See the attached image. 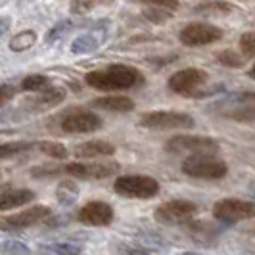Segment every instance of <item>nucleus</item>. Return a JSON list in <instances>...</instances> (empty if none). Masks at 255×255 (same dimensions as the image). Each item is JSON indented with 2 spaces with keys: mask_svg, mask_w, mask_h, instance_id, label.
I'll return each instance as SVG.
<instances>
[{
  "mask_svg": "<svg viewBox=\"0 0 255 255\" xmlns=\"http://www.w3.org/2000/svg\"><path fill=\"white\" fill-rule=\"evenodd\" d=\"M73 153H75V157H81V159L110 157V155L115 153V146L112 142H106V140H89V142L77 144Z\"/></svg>",
  "mask_w": 255,
  "mask_h": 255,
  "instance_id": "16",
  "label": "nucleus"
},
{
  "mask_svg": "<svg viewBox=\"0 0 255 255\" xmlns=\"http://www.w3.org/2000/svg\"><path fill=\"white\" fill-rule=\"evenodd\" d=\"M144 17L148 19V21H152V23H163L167 19H171V12H167L165 8H157V6H150V8H146L144 10Z\"/></svg>",
  "mask_w": 255,
  "mask_h": 255,
  "instance_id": "32",
  "label": "nucleus"
},
{
  "mask_svg": "<svg viewBox=\"0 0 255 255\" xmlns=\"http://www.w3.org/2000/svg\"><path fill=\"white\" fill-rule=\"evenodd\" d=\"M85 83L96 90L102 92H115V90H128L134 89L138 85H144V77L142 73L125 64H112L102 69H94L87 73Z\"/></svg>",
  "mask_w": 255,
  "mask_h": 255,
  "instance_id": "1",
  "label": "nucleus"
},
{
  "mask_svg": "<svg viewBox=\"0 0 255 255\" xmlns=\"http://www.w3.org/2000/svg\"><path fill=\"white\" fill-rule=\"evenodd\" d=\"M115 254L117 255H150L146 250L136 248V246H130V244H117V246H115Z\"/></svg>",
  "mask_w": 255,
  "mask_h": 255,
  "instance_id": "34",
  "label": "nucleus"
},
{
  "mask_svg": "<svg viewBox=\"0 0 255 255\" xmlns=\"http://www.w3.org/2000/svg\"><path fill=\"white\" fill-rule=\"evenodd\" d=\"M248 77H250V79H254V81H255V65L252 67V69H250V71H248Z\"/></svg>",
  "mask_w": 255,
  "mask_h": 255,
  "instance_id": "38",
  "label": "nucleus"
},
{
  "mask_svg": "<svg viewBox=\"0 0 255 255\" xmlns=\"http://www.w3.org/2000/svg\"><path fill=\"white\" fill-rule=\"evenodd\" d=\"M37 148L42 153H46L48 157H52V159H65V157L69 155V152H67V148H65L64 144H60V142H54V140L38 142Z\"/></svg>",
  "mask_w": 255,
  "mask_h": 255,
  "instance_id": "24",
  "label": "nucleus"
},
{
  "mask_svg": "<svg viewBox=\"0 0 255 255\" xmlns=\"http://www.w3.org/2000/svg\"><path fill=\"white\" fill-rule=\"evenodd\" d=\"M52 85L50 77L46 75H29L25 77L23 81H21V85H19V90H23V92H40V90L48 89Z\"/></svg>",
  "mask_w": 255,
  "mask_h": 255,
  "instance_id": "23",
  "label": "nucleus"
},
{
  "mask_svg": "<svg viewBox=\"0 0 255 255\" xmlns=\"http://www.w3.org/2000/svg\"><path fill=\"white\" fill-rule=\"evenodd\" d=\"M186 230L194 238V242L205 244L204 240H215V230L211 229L207 223H192V221H188L186 223Z\"/></svg>",
  "mask_w": 255,
  "mask_h": 255,
  "instance_id": "21",
  "label": "nucleus"
},
{
  "mask_svg": "<svg viewBox=\"0 0 255 255\" xmlns=\"http://www.w3.org/2000/svg\"><path fill=\"white\" fill-rule=\"evenodd\" d=\"M179 255H198V254H194V252H182V254Z\"/></svg>",
  "mask_w": 255,
  "mask_h": 255,
  "instance_id": "39",
  "label": "nucleus"
},
{
  "mask_svg": "<svg viewBox=\"0 0 255 255\" xmlns=\"http://www.w3.org/2000/svg\"><path fill=\"white\" fill-rule=\"evenodd\" d=\"M148 6H157V8H165V10H177L179 8V0H142Z\"/></svg>",
  "mask_w": 255,
  "mask_h": 255,
  "instance_id": "36",
  "label": "nucleus"
},
{
  "mask_svg": "<svg viewBox=\"0 0 255 255\" xmlns=\"http://www.w3.org/2000/svg\"><path fill=\"white\" fill-rule=\"evenodd\" d=\"M198 213V205L190 200H171L157 205L153 211V219L161 225H186Z\"/></svg>",
  "mask_w": 255,
  "mask_h": 255,
  "instance_id": "7",
  "label": "nucleus"
},
{
  "mask_svg": "<svg viewBox=\"0 0 255 255\" xmlns=\"http://www.w3.org/2000/svg\"><path fill=\"white\" fill-rule=\"evenodd\" d=\"M35 200V192L27 190V188H15V190L0 192V211H8L15 209L21 205L31 204Z\"/></svg>",
  "mask_w": 255,
  "mask_h": 255,
  "instance_id": "17",
  "label": "nucleus"
},
{
  "mask_svg": "<svg viewBox=\"0 0 255 255\" xmlns=\"http://www.w3.org/2000/svg\"><path fill=\"white\" fill-rule=\"evenodd\" d=\"M165 150L171 153H211L215 155L219 152V142L209 136H198V134H177L169 138L165 144Z\"/></svg>",
  "mask_w": 255,
  "mask_h": 255,
  "instance_id": "9",
  "label": "nucleus"
},
{
  "mask_svg": "<svg viewBox=\"0 0 255 255\" xmlns=\"http://www.w3.org/2000/svg\"><path fill=\"white\" fill-rule=\"evenodd\" d=\"M114 0H71L69 10L75 15H85V13L92 12L98 4H112Z\"/></svg>",
  "mask_w": 255,
  "mask_h": 255,
  "instance_id": "26",
  "label": "nucleus"
},
{
  "mask_svg": "<svg viewBox=\"0 0 255 255\" xmlns=\"http://www.w3.org/2000/svg\"><path fill=\"white\" fill-rule=\"evenodd\" d=\"M0 254L2 255H29L31 250L23 242L17 240H6L0 244Z\"/></svg>",
  "mask_w": 255,
  "mask_h": 255,
  "instance_id": "29",
  "label": "nucleus"
},
{
  "mask_svg": "<svg viewBox=\"0 0 255 255\" xmlns=\"http://www.w3.org/2000/svg\"><path fill=\"white\" fill-rule=\"evenodd\" d=\"M33 148V142L17 140V142H4L0 144V157H12L17 153H23Z\"/></svg>",
  "mask_w": 255,
  "mask_h": 255,
  "instance_id": "27",
  "label": "nucleus"
},
{
  "mask_svg": "<svg viewBox=\"0 0 255 255\" xmlns=\"http://www.w3.org/2000/svg\"><path fill=\"white\" fill-rule=\"evenodd\" d=\"M240 50L246 58H255V31L244 33L240 37Z\"/></svg>",
  "mask_w": 255,
  "mask_h": 255,
  "instance_id": "33",
  "label": "nucleus"
},
{
  "mask_svg": "<svg viewBox=\"0 0 255 255\" xmlns=\"http://www.w3.org/2000/svg\"><path fill=\"white\" fill-rule=\"evenodd\" d=\"M223 37V31L215 25H209V23H188L182 31L179 33L180 42L184 46H205V44H213L221 40Z\"/></svg>",
  "mask_w": 255,
  "mask_h": 255,
  "instance_id": "11",
  "label": "nucleus"
},
{
  "mask_svg": "<svg viewBox=\"0 0 255 255\" xmlns=\"http://www.w3.org/2000/svg\"><path fill=\"white\" fill-rule=\"evenodd\" d=\"M102 117L90 114V112H73V114L65 115L60 123L65 134H87V132H94L102 128Z\"/></svg>",
  "mask_w": 255,
  "mask_h": 255,
  "instance_id": "13",
  "label": "nucleus"
},
{
  "mask_svg": "<svg viewBox=\"0 0 255 255\" xmlns=\"http://www.w3.org/2000/svg\"><path fill=\"white\" fill-rule=\"evenodd\" d=\"M98 46H100V40L94 37V35H81V37H77L73 42H71V52L73 54H90V52L98 50Z\"/></svg>",
  "mask_w": 255,
  "mask_h": 255,
  "instance_id": "22",
  "label": "nucleus"
},
{
  "mask_svg": "<svg viewBox=\"0 0 255 255\" xmlns=\"http://www.w3.org/2000/svg\"><path fill=\"white\" fill-rule=\"evenodd\" d=\"M67 96V90L64 87H54L50 85L48 89L35 92V96H31L29 100H25V108L29 114H44L52 108L60 106Z\"/></svg>",
  "mask_w": 255,
  "mask_h": 255,
  "instance_id": "14",
  "label": "nucleus"
},
{
  "mask_svg": "<svg viewBox=\"0 0 255 255\" xmlns=\"http://www.w3.org/2000/svg\"><path fill=\"white\" fill-rule=\"evenodd\" d=\"M138 125L152 130H188L196 127V121L182 112H148L138 119Z\"/></svg>",
  "mask_w": 255,
  "mask_h": 255,
  "instance_id": "6",
  "label": "nucleus"
},
{
  "mask_svg": "<svg viewBox=\"0 0 255 255\" xmlns=\"http://www.w3.org/2000/svg\"><path fill=\"white\" fill-rule=\"evenodd\" d=\"M213 217L225 225L248 221V219L255 217V204L246 202V200H238V198H225L213 205Z\"/></svg>",
  "mask_w": 255,
  "mask_h": 255,
  "instance_id": "8",
  "label": "nucleus"
},
{
  "mask_svg": "<svg viewBox=\"0 0 255 255\" xmlns=\"http://www.w3.org/2000/svg\"><path fill=\"white\" fill-rule=\"evenodd\" d=\"M15 94H17V89L13 85H0V108L6 106Z\"/></svg>",
  "mask_w": 255,
  "mask_h": 255,
  "instance_id": "35",
  "label": "nucleus"
},
{
  "mask_svg": "<svg viewBox=\"0 0 255 255\" xmlns=\"http://www.w3.org/2000/svg\"><path fill=\"white\" fill-rule=\"evenodd\" d=\"M94 108H100L106 112H114V114H128L134 110V102L127 98V96H104V98H96L92 102Z\"/></svg>",
  "mask_w": 255,
  "mask_h": 255,
  "instance_id": "18",
  "label": "nucleus"
},
{
  "mask_svg": "<svg viewBox=\"0 0 255 255\" xmlns=\"http://www.w3.org/2000/svg\"><path fill=\"white\" fill-rule=\"evenodd\" d=\"M114 190L128 200H152L159 194V182L148 175H121L115 179Z\"/></svg>",
  "mask_w": 255,
  "mask_h": 255,
  "instance_id": "4",
  "label": "nucleus"
},
{
  "mask_svg": "<svg viewBox=\"0 0 255 255\" xmlns=\"http://www.w3.org/2000/svg\"><path fill=\"white\" fill-rule=\"evenodd\" d=\"M217 62L227 67H244L246 64V56L244 54H238L234 50H223L217 54Z\"/></svg>",
  "mask_w": 255,
  "mask_h": 255,
  "instance_id": "28",
  "label": "nucleus"
},
{
  "mask_svg": "<svg viewBox=\"0 0 255 255\" xmlns=\"http://www.w3.org/2000/svg\"><path fill=\"white\" fill-rule=\"evenodd\" d=\"M71 27H73V23H71L69 19H62V21H58V23H56V25L52 27L50 31L46 33V42H48V44H52V42L60 40V38L64 37L65 33L71 29Z\"/></svg>",
  "mask_w": 255,
  "mask_h": 255,
  "instance_id": "31",
  "label": "nucleus"
},
{
  "mask_svg": "<svg viewBox=\"0 0 255 255\" xmlns=\"http://www.w3.org/2000/svg\"><path fill=\"white\" fill-rule=\"evenodd\" d=\"M114 217V207L106 202H98V200L89 202L77 215V219L83 225H89V227H110Z\"/></svg>",
  "mask_w": 255,
  "mask_h": 255,
  "instance_id": "15",
  "label": "nucleus"
},
{
  "mask_svg": "<svg viewBox=\"0 0 255 255\" xmlns=\"http://www.w3.org/2000/svg\"><path fill=\"white\" fill-rule=\"evenodd\" d=\"M217 115L240 123H255V92L230 94L211 106Z\"/></svg>",
  "mask_w": 255,
  "mask_h": 255,
  "instance_id": "2",
  "label": "nucleus"
},
{
  "mask_svg": "<svg viewBox=\"0 0 255 255\" xmlns=\"http://www.w3.org/2000/svg\"><path fill=\"white\" fill-rule=\"evenodd\" d=\"M207 81H209L207 71L198 67H186L169 77L167 85L175 94L186 96V98H204L213 92V90H205Z\"/></svg>",
  "mask_w": 255,
  "mask_h": 255,
  "instance_id": "3",
  "label": "nucleus"
},
{
  "mask_svg": "<svg viewBox=\"0 0 255 255\" xmlns=\"http://www.w3.org/2000/svg\"><path fill=\"white\" fill-rule=\"evenodd\" d=\"M252 192H254V194H255V182H254V184H252Z\"/></svg>",
  "mask_w": 255,
  "mask_h": 255,
  "instance_id": "40",
  "label": "nucleus"
},
{
  "mask_svg": "<svg viewBox=\"0 0 255 255\" xmlns=\"http://www.w3.org/2000/svg\"><path fill=\"white\" fill-rule=\"evenodd\" d=\"M79 198V186L71 179H65L56 188V200L64 207H71Z\"/></svg>",
  "mask_w": 255,
  "mask_h": 255,
  "instance_id": "19",
  "label": "nucleus"
},
{
  "mask_svg": "<svg viewBox=\"0 0 255 255\" xmlns=\"http://www.w3.org/2000/svg\"><path fill=\"white\" fill-rule=\"evenodd\" d=\"M119 163L110 161V163H69L65 165V173L71 175L73 179L83 180H100L108 177H115L119 173Z\"/></svg>",
  "mask_w": 255,
  "mask_h": 255,
  "instance_id": "12",
  "label": "nucleus"
},
{
  "mask_svg": "<svg viewBox=\"0 0 255 255\" xmlns=\"http://www.w3.org/2000/svg\"><path fill=\"white\" fill-rule=\"evenodd\" d=\"M10 29V17H0V37L6 35Z\"/></svg>",
  "mask_w": 255,
  "mask_h": 255,
  "instance_id": "37",
  "label": "nucleus"
},
{
  "mask_svg": "<svg viewBox=\"0 0 255 255\" xmlns=\"http://www.w3.org/2000/svg\"><path fill=\"white\" fill-rule=\"evenodd\" d=\"M182 173L194 179L217 180L229 173V167L223 159L211 153H194L182 161Z\"/></svg>",
  "mask_w": 255,
  "mask_h": 255,
  "instance_id": "5",
  "label": "nucleus"
},
{
  "mask_svg": "<svg viewBox=\"0 0 255 255\" xmlns=\"http://www.w3.org/2000/svg\"><path fill=\"white\" fill-rule=\"evenodd\" d=\"M48 250L56 255H83V246H81V244H73V242L54 244Z\"/></svg>",
  "mask_w": 255,
  "mask_h": 255,
  "instance_id": "30",
  "label": "nucleus"
},
{
  "mask_svg": "<svg viewBox=\"0 0 255 255\" xmlns=\"http://www.w3.org/2000/svg\"><path fill=\"white\" fill-rule=\"evenodd\" d=\"M50 215V207H46V205H33V207L23 209L19 213H13V215H0V230L12 232V230L29 229V227H35L38 223L46 221Z\"/></svg>",
  "mask_w": 255,
  "mask_h": 255,
  "instance_id": "10",
  "label": "nucleus"
},
{
  "mask_svg": "<svg viewBox=\"0 0 255 255\" xmlns=\"http://www.w3.org/2000/svg\"><path fill=\"white\" fill-rule=\"evenodd\" d=\"M232 12V4L229 2H204L196 8V13L202 15H225Z\"/></svg>",
  "mask_w": 255,
  "mask_h": 255,
  "instance_id": "25",
  "label": "nucleus"
},
{
  "mask_svg": "<svg viewBox=\"0 0 255 255\" xmlns=\"http://www.w3.org/2000/svg\"><path fill=\"white\" fill-rule=\"evenodd\" d=\"M35 42H37V33L29 29V31H21V33L13 35L10 44H8V48L12 52H25L29 48H33Z\"/></svg>",
  "mask_w": 255,
  "mask_h": 255,
  "instance_id": "20",
  "label": "nucleus"
}]
</instances>
